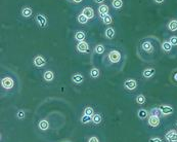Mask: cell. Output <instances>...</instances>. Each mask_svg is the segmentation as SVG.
<instances>
[{
  "label": "cell",
  "instance_id": "ac0fdd59",
  "mask_svg": "<svg viewBox=\"0 0 177 142\" xmlns=\"http://www.w3.org/2000/svg\"><path fill=\"white\" fill-rule=\"evenodd\" d=\"M43 77H44V79L46 81H53L54 74H53V72L50 71V70L45 71V73H44V75H43Z\"/></svg>",
  "mask_w": 177,
  "mask_h": 142
},
{
  "label": "cell",
  "instance_id": "d4e9b609",
  "mask_svg": "<svg viewBox=\"0 0 177 142\" xmlns=\"http://www.w3.org/2000/svg\"><path fill=\"white\" fill-rule=\"evenodd\" d=\"M149 113H151V115L159 116V117L162 115V113H161V111H160L159 107H154V108H151V111H149Z\"/></svg>",
  "mask_w": 177,
  "mask_h": 142
},
{
  "label": "cell",
  "instance_id": "83f0119b",
  "mask_svg": "<svg viewBox=\"0 0 177 142\" xmlns=\"http://www.w3.org/2000/svg\"><path fill=\"white\" fill-rule=\"evenodd\" d=\"M77 20H78V22H79L80 24H86L87 22H88V19H87V18L85 17L83 14H80L79 16H78Z\"/></svg>",
  "mask_w": 177,
  "mask_h": 142
},
{
  "label": "cell",
  "instance_id": "9c48e42d",
  "mask_svg": "<svg viewBox=\"0 0 177 142\" xmlns=\"http://www.w3.org/2000/svg\"><path fill=\"white\" fill-rule=\"evenodd\" d=\"M34 64L37 67H43L46 64V60L42 57V56H37V57L34 59Z\"/></svg>",
  "mask_w": 177,
  "mask_h": 142
},
{
  "label": "cell",
  "instance_id": "30bf717a",
  "mask_svg": "<svg viewBox=\"0 0 177 142\" xmlns=\"http://www.w3.org/2000/svg\"><path fill=\"white\" fill-rule=\"evenodd\" d=\"M77 50L81 53H86L88 52L89 50V46H88V43L85 42V41H81L77 44Z\"/></svg>",
  "mask_w": 177,
  "mask_h": 142
},
{
  "label": "cell",
  "instance_id": "d6a6232c",
  "mask_svg": "<svg viewBox=\"0 0 177 142\" xmlns=\"http://www.w3.org/2000/svg\"><path fill=\"white\" fill-rule=\"evenodd\" d=\"M169 41H170V43L173 45V46H176L177 45V36L173 35L170 37V39H169Z\"/></svg>",
  "mask_w": 177,
  "mask_h": 142
},
{
  "label": "cell",
  "instance_id": "1f68e13d",
  "mask_svg": "<svg viewBox=\"0 0 177 142\" xmlns=\"http://www.w3.org/2000/svg\"><path fill=\"white\" fill-rule=\"evenodd\" d=\"M136 102H137L138 104H143L145 102V97L143 95H138L137 97H136Z\"/></svg>",
  "mask_w": 177,
  "mask_h": 142
},
{
  "label": "cell",
  "instance_id": "836d02e7",
  "mask_svg": "<svg viewBox=\"0 0 177 142\" xmlns=\"http://www.w3.org/2000/svg\"><path fill=\"white\" fill-rule=\"evenodd\" d=\"M149 142H164L163 139L160 137H153L149 140Z\"/></svg>",
  "mask_w": 177,
  "mask_h": 142
},
{
  "label": "cell",
  "instance_id": "7402d4cb",
  "mask_svg": "<svg viewBox=\"0 0 177 142\" xmlns=\"http://www.w3.org/2000/svg\"><path fill=\"white\" fill-rule=\"evenodd\" d=\"M112 6L115 10H120L123 6V1L122 0H112Z\"/></svg>",
  "mask_w": 177,
  "mask_h": 142
},
{
  "label": "cell",
  "instance_id": "8d00e7d4",
  "mask_svg": "<svg viewBox=\"0 0 177 142\" xmlns=\"http://www.w3.org/2000/svg\"><path fill=\"white\" fill-rule=\"evenodd\" d=\"M154 1L156 3H158V4H162V3H164V1H165V0H154Z\"/></svg>",
  "mask_w": 177,
  "mask_h": 142
},
{
  "label": "cell",
  "instance_id": "4dcf8cb0",
  "mask_svg": "<svg viewBox=\"0 0 177 142\" xmlns=\"http://www.w3.org/2000/svg\"><path fill=\"white\" fill-rule=\"evenodd\" d=\"M81 122H82V124H88L89 122H92V116H88V115H85V114H84L81 117Z\"/></svg>",
  "mask_w": 177,
  "mask_h": 142
},
{
  "label": "cell",
  "instance_id": "d6986e66",
  "mask_svg": "<svg viewBox=\"0 0 177 142\" xmlns=\"http://www.w3.org/2000/svg\"><path fill=\"white\" fill-rule=\"evenodd\" d=\"M109 8L107 4H101L98 7V12H99L100 16H103V14H107L109 12Z\"/></svg>",
  "mask_w": 177,
  "mask_h": 142
},
{
  "label": "cell",
  "instance_id": "4fadbf2b",
  "mask_svg": "<svg viewBox=\"0 0 177 142\" xmlns=\"http://www.w3.org/2000/svg\"><path fill=\"white\" fill-rule=\"evenodd\" d=\"M72 81H74L75 83H78V85H80V83H83L84 77H83V75H82V74L77 73V74H74V75L72 76Z\"/></svg>",
  "mask_w": 177,
  "mask_h": 142
},
{
  "label": "cell",
  "instance_id": "5bb4252c",
  "mask_svg": "<svg viewBox=\"0 0 177 142\" xmlns=\"http://www.w3.org/2000/svg\"><path fill=\"white\" fill-rule=\"evenodd\" d=\"M33 12H32V8L31 7H24L23 10H22V16H23L24 18H30L31 16H32Z\"/></svg>",
  "mask_w": 177,
  "mask_h": 142
},
{
  "label": "cell",
  "instance_id": "6da1fadb",
  "mask_svg": "<svg viewBox=\"0 0 177 142\" xmlns=\"http://www.w3.org/2000/svg\"><path fill=\"white\" fill-rule=\"evenodd\" d=\"M159 109H160L162 115H170V114H172L174 112V108L171 105H167V104L160 105Z\"/></svg>",
  "mask_w": 177,
  "mask_h": 142
},
{
  "label": "cell",
  "instance_id": "f1b7e54d",
  "mask_svg": "<svg viewBox=\"0 0 177 142\" xmlns=\"http://www.w3.org/2000/svg\"><path fill=\"white\" fill-rule=\"evenodd\" d=\"M84 114L85 115H88V116H93L94 114V110L92 107H86L85 110H84Z\"/></svg>",
  "mask_w": 177,
  "mask_h": 142
},
{
  "label": "cell",
  "instance_id": "cb8c5ba5",
  "mask_svg": "<svg viewBox=\"0 0 177 142\" xmlns=\"http://www.w3.org/2000/svg\"><path fill=\"white\" fill-rule=\"evenodd\" d=\"M137 115L138 117L140 118V119H143V118L147 117V115H149V112L145 110V109H139L137 112Z\"/></svg>",
  "mask_w": 177,
  "mask_h": 142
},
{
  "label": "cell",
  "instance_id": "5b68a950",
  "mask_svg": "<svg viewBox=\"0 0 177 142\" xmlns=\"http://www.w3.org/2000/svg\"><path fill=\"white\" fill-rule=\"evenodd\" d=\"M124 88L128 91H133L137 88V83L134 79H127L124 83Z\"/></svg>",
  "mask_w": 177,
  "mask_h": 142
},
{
  "label": "cell",
  "instance_id": "603a6c76",
  "mask_svg": "<svg viewBox=\"0 0 177 142\" xmlns=\"http://www.w3.org/2000/svg\"><path fill=\"white\" fill-rule=\"evenodd\" d=\"M39 128L41 129V130H43V131L47 130V129L49 128V123H48V121H46V119H42V121H40V123H39Z\"/></svg>",
  "mask_w": 177,
  "mask_h": 142
},
{
  "label": "cell",
  "instance_id": "484cf974",
  "mask_svg": "<svg viewBox=\"0 0 177 142\" xmlns=\"http://www.w3.org/2000/svg\"><path fill=\"white\" fill-rule=\"evenodd\" d=\"M90 76L92 78H97L99 76V70L97 68H92L90 70Z\"/></svg>",
  "mask_w": 177,
  "mask_h": 142
},
{
  "label": "cell",
  "instance_id": "f546056e",
  "mask_svg": "<svg viewBox=\"0 0 177 142\" xmlns=\"http://www.w3.org/2000/svg\"><path fill=\"white\" fill-rule=\"evenodd\" d=\"M101 121H103V119H101V116H100L99 114H93V116H92V122H93L95 125L100 124Z\"/></svg>",
  "mask_w": 177,
  "mask_h": 142
},
{
  "label": "cell",
  "instance_id": "8992f818",
  "mask_svg": "<svg viewBox=\"0 0 177 142\" xmlns=\"http://www.w3.org/2000/svg\"><path fill=\"white\" fill-rule=\"evenodd\" d=\"M147 123H149V125L151 126V127H153V128H157V127H159V126H160V123H161V121H160V117H159V116L151 115L149 117V121H147Z\"/></svg>",
  "mask_w": 177,
  "mask_h": 142
},
{
  "label": "cell",
  "instance_id": "3957f363",
  "mask_svg": "<svg viewBox=\"0 0 177 142\" xmlns=\"http://www.w3.org/2000/svg\"><path fill=\"white\" fill-rule=\"evenodd\" d=\"M1 85L2 88H4L5 90H9V89H12L14 85V79L10 77H4L1 79Z\"/></svg>",
  "mask_w": 177,
  "mask_h": 142
},
{
  "label": "cell",
  "instance_id": "f35d334b",
  "mask_svg": "<svg viewBox=\"0 0 177 142\" xmlns=\"http://www.w3.org/2000/svg\"><path fill=\"white\" fill-rule=\"evenodd\" d=\"M96 3H103V0H94Z\"/></svg>",
  "mask_w": 177,
  "mask_h": 142
},
{
  "label": "cell",
  "instance_id": "74e56055",
  "mask_svg": "<svg viewBox=\"0 0 177 142\" xmlns=\"http://www.w3.org/2000/svg\"><path fill=\"white\" fill-rule=\"evenodd\" d=\"M73 2H75V3H80V2H82V0H72Z\"/></svg>",
  "mask_w": 177,
  "mask_h": 142
},
{
  "label": "cell",
  "instance_id": "4316f807",
  "mask_svg": "<svg viewBox=\"0 0 177 142\" xmlns=\"http://www.w3.org/2000/svg\"><path fill=\"white\" fill-rule=\"evenodd\" d=\"M94 52H95L96 54H98V55L103 54V53L105 52V45H103V44H97L95 46V50H94Z\"/></svg>",
  "mask_w": 177,
  "mask_h": 142
},
{
  "label": "cell",
  "instance_id": "d590c367",
  "mask_svg": "<svg viewBox=\"0 0 177 142\" xmlns=\"http://www.w3.org/2000/svg\"><path fill=\"white\" fill-rule=\"evenodd\" d=\"M88 142H99V141H98L97 137H91V138H89Z\"/></svg>",
  "mask_w": 177,
  "mask_h": 142
},
{
  "label": "cell",
  "instance_id": "7c38bea8",
  "mask_svg": "<svg viewBox=\"0 0 177 142\" xmlns=\"http://www.w3.org/2000/svg\"><path fill=\"white\" fill-rule=\"evenodd\" d=\"M172 46H173V45L170 43V41L165 40V41H163V42H162V50H163L164 52H166V53L171 52V50H172Z\"/></svg>",
  "mask_w": 177,
  "mask_h": 142
},
{
  "label": "cell",
  "instance_id": "7a4b0ae2",
  "mask_svg": "<svg viewBox=\"0 0 177 142\" xmlns=\"http://www.w3.org/2000/svg\"><path fill=\"white\" fill-rule=\"evenodd\" d=\"M109 59L112 63H118L121 60V54L118 51L114 50L109 53Z\"/></svg>",
  "mask_w": 177,
  "mask_h": 142
},
{
  "label": "cell",
  "instance_id": "60d3db41",
  "mask_svg": "<svg viewBox=\"0 0 177 142\" xmlns=\"http://www.w3.org/2000/svg\"><path fill=\"white\" fill-rule=\"evenodd\" d=\"M176 127H177V122H176Z\"/></svg>",
  "mask_w": 177,
  "mask_h": 142
},
{
  "label": "cell",
  "instance_id": "277c9868",
  "mask_svg": "<svg viewBox=\"0 0 177 142\" xmlns=\"http://www.w3.org/2000/svg\"><path fill=\"white\" fill-rule=\"evenodd\" d=\"M165 138L168 142H177V131L170 130L166 133Z\"/></svg>",
  "mask_w": 177,
  "mask_h": 142
},
{
  "label": "cell",
  "instance_id": "ffe728a7",
  "mask_svg": "<svg viewBox=\"0 0 177 142\" xmlns=\"http://www.w3.org/2000/svg\"><path fill=\"white\" fill-rule=\"evenodd\" d=\"M100 18H101V20H103V24H105V25H109V24H112V22H113L112 17H111L109 14H107L100 16Z\"/></svg>",
  "mask_w": 177,
  "mask_h": 142
},
{
  "label": "cell",
  "instance_id": "8fae6325",
  "mask_svg": "<svg viewBox=\"0 0 177 142\" xmlns=\"http://www.w3.org/2000/svg\"><path fill=\"white\" fill-rule=\"evenodd\" d=\"M36 21H37V23L39 24L40 27H46L47 25V20L46 18L44 17V16H42V14H37V17H36Z\"/></svg>",
  "mask_w": 177,
  "mask_h": 142
},
{
  "label": "cell",
  "instance_id": "2e32d148",
  "mask_svg": "<svg viewBox=\"0 0 177 142\" xmlns=\"http://www.w3.org/2000/svg\"><path fill=\"white\" fill-rule=\"evenodd\" d=\"M85 38H86V35H85V33H84L83 31H78L77 33L75 34V39L77 41H79V42L84 41L85 40Z\"/></svg>",
  "mask_w": 177,
  "mask_h": 142
},
{
  "label": "cell",
  "instance_id": "44dd1931",
  "mask_svg": "<svg viewBox=\"0 0 177 142\" xmlns=\"http://www.w3.org/2000/svg\"><path fill=\"white\" fill-rule=\"evenodd\" d=\"M168 29L170 31H177V20H171L168 23Z\"/></svg>",
  "mask_w": 177,
  "mask_h": 142
},
{
  "label": "cell",
  "instance_id": "e0dca14e",
  "mask_svg": "<svg viewBox=\"0 0 177 142\" xmlns=\"http://www.w3.org/2000/svg\"><path fill=\"white\" fill-rule=\"evenodd\" d=\"M142 50L145 51V52H147V53H151V52H153L154 47H153V44H151L149 41H145V42L142 43Z\"/></svg>",
  "mask_w": 177,
  "mask_h": 142
},
{
  "label": "cell",
  "instance_id": "ba28073f",
  "mask_svg": "<svg viewBox=\"0 0 177 142\" xmlns=\"http://www.w3.org/2000/svg\"><path fill=\"white\" fill-rule=\"evenodd\" d=\"M82 14L87 18V19H93L94 18V10L91 8V7H85L82 12Z\"/></svg>",
  "mask_w": 177,
  "mask_h": 142
},
{
  "label": "cell",
  "instance_id": "52a82bcc",
  "mask_svg": "<svg viewBox=\"0 0 177 142\" xmlns=\"http://www.w3.org/2000/svg\"><path fill=\"white\" fill-rule=\"evenodd\" d=\"M156 73V70L154 68H147L142 71V76L145 78H151Z\"/></svg>",
  "mask_w": 177,
  "mask_h": 142
},
{
  "label": "cell",
  "instance_id": "ab89813d",
  "mask_svg": "<svg viewBox=\"0 0 177 142\" xmlns=\"http://www.w3.org/2000/svg\"><path fill=\"white\" fill-rule=\"evenodd\" d=\"M173 77H174V79H175V81H177V72H176V73L174 74V76H173Z\"/></svg>",
  "mask_w": 177,
  "mask_h": 142
},
{
  "label": "cell",
  "instance_id": "9a60e30c",
  "mask_svg": "<svg viewBox=\"0 0 177 142\" xmlns=\"http://www.w3.org/2000/svg\"><path fill=\"white\" fill-rule=\"evenodd\" d=\"M115 29L112 28V27H109V28L105 29V35L107 38H109V39H112V38H114L115 36Z\"/></svg>",
  "mask_w": 177,
  "mask_h": 142
},
{
  "label": "cell",
  "instance_id": "e575fe53",
  "mask_svg": "<svg viewBox=\"0 0 177 142\" xmlns=\"http://www.w3.org/2000/svg\"><path fill=\"white\" fill-rule=\"evenodd\" d=\"M16 116H18V118H21V119L22 118H24L25 117V111H24V110H19Z\"/></svg>",
  "mask_w": 177,
  "mask_h": 142
}]
</instances>
